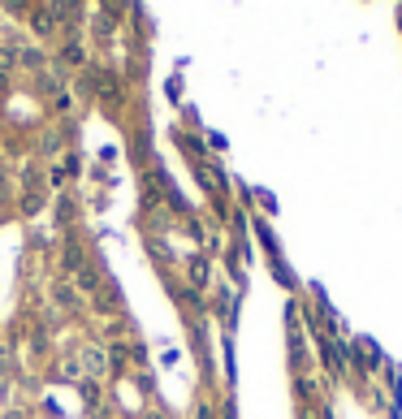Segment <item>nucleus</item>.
<instances>
[{"label":"nucleus","mask_w":402,"mask_h":419,"mask_svg":"<svg viewBox=\"0 0 402 419\" xmlns=\"http://www.w3.org/2000/svg\"><path fill=\"white\" fill-rule=\"evenodd\" d=\"M104 363H109V359H104V350H95V346L83 355V367H87L91 376H99V372H104Z\"/></svg>","instance_id":"nucleus-1"},{"label":"nucleus","mask_w":402,"mask_h":419,"mask_svg":"<svg viewBox=\"0 0 402 419\" xmlns=\"http://www.w3.org/2000/svg\"><path fill=\"white\" fill-rule=\"evenodd\" d=\"M190 281H195V285H204V281H208V268H204V264H195V268H190Z\"/></svg>","instance_id":"nucleus-2"}]
</instances>
